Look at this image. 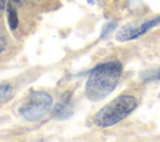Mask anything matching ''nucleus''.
<instances>
[{"mask_svg":"<svg viewBox=\"0 0 160 142\" xmlns=\"http://www.w3.org/2000/svg\"><path fill=\"white\" fill-rule=\"evenodd\" d=\"M6 49V35L0 25V54Z\"/></svg>","mask_w":160,"mask_h":142,"instance_id":"6e6552de","label":"nucleus"},{"mask_svg":"<svg viewBox=\"0 0 160 142\" xmlns=\"http://www.w3.org/2000/svg\"><path fill=\"white\" fill-rule=\"evenodd\" d=\"M114 27H115V24H110V25H108V27H106V30H104L102 31V34H101V37H105L109 32H111L112 30H114Z\"/></svg>","mask_w":160,"mask_h":142,"instance_id":"1a4fd4ad","label":"nucleus"},{"mask_svg":"<svg viewBox=\"0 0 160 142\" xmlns=\"http://www.w3.org/2000/svg\"><path fill=\"white\" fill-rule=\"evenodd\" d=\"M158 78H159V80H160V73H159V75H158Z\"/></svg>","mask_w":160,"mask_h":142,"instance_id":"f8f14e48","label":"nucleus"},{"mask_svg":"<svg viewBox=\"0 0 160 142\" xmlns=\"http://www.w3.org/2000/svg\"><path fill=\"white\" fill-rule=\"evenodd\" d=\"M36 1H39V0H36Z\"/></svg>","mask_w":160,"mask_h":142,"instance_id":"ddd939ff","label":"nucleus"},{"mask_svg":"<svg viewBox=\"0 0 160 142\" xmlns=\"http://www.w3.org/2000/svg\"><path fill=\"white\" fill-rule=\"evenodd\" d=\"M51 105L52 98L48 92L31 91L19 108V113L28 121H38L50 111Z\"/></svg>","mask_w":160,"mask_h":142,"instance_id":"7ed1b4c3","label":"nucleus"},{"mask_svg":"<svg viewBox=\"0 0 160 142\" xmlns=\"http://www.w3.org/2000/svg\"><path fill=\"white\" fill-rule=\"evenodd\" d=\"M71 115H72V108L70 106V97H62V101L54 107L52 116L59 120H66Z\"/></svg>","mask_w":160,"mask_h":142,"instance_id":"39448f33","label":"nucleus"},{"mask_svg":"<svg viewBox=\"0 0 160 142\" xmlns=\"http://www.w3.org/2000/svg\"><path fill=\"white\" fill-rule=\"evenodd\" d=\"M158 24H160V15H158L155 17H151V19H146V20H142V21H138V22L125 25L124 27H121L118 31L116 40H119V41L134 40V39L141 36L142 34L148 32L150 29H152Z\"/></svg>","mask_w":160,"mask_h":142,"instance_id":"20e7f679","label":"nucleus"},{"mask_svg":"<svg viewBox=\"0 0 160 142\" xmlns=\"http://www.w3.org/2000/svg\"><path fill=\"white\" fill-rule=\"evenodd\" d=\"M138 106V101L131 95H121L110 101L94 116V123L99 127H110L129 116Z\"/></svg>","mask_w":160,"mask_h":142,"instance_id":"f03ea898","label":"nucleus"},{"mask_svg":"<svg viewBox=\"0 0 160 142\" xmlns=\"http://www.w3.org/2000/svg\"><path fill=\"white\" fill-rule=\"evenodd\" d=\"M122 66L119 61H109L95 66L88 77L85 93L89 100L96 102L109 96L116 87Z\"/></svg>","mask_w":160,"mask_h":142,"instance_id":"f257e3e1","label":"nucleus"},{"mask_svg":"<svg viewBox=\"0 0 160 142\" xmlns=\"http://www.w3.org/2000/svg\"><path fill=\"white\" fill-rule=\"evenodd\" d=\"M5 4H6V0H0V12L4 10V7H5Z\"/></svg>","mask_w":160,"mask_h":142,"instance_id":"9d476101","label":"nucleus"},{"mask_svg":"<svg viewBox=\"0 0 160 142\" xmlns=\"http://www.w3.org/2000/svg\"><path fill=\"white\" fill-rule=\"evenodd\" d=\"M8 22H9V26H10L11 30H15L18 27V24H19L18 12H16V10L12 5L8 6Z\"/></svg>","mask_w":160,"mask_h":142,"instance_id":"0eeeda50","label":"nucleus"},{"mask_svg":"<svg viewBox=\"0 0 160 142\" xmlns=\"http://www.w3.org/2000/svg\"><path fill=\"white\" fill-rule=\"evenodd\" d=\"M12 97V87L10 83L1 82L0 83V105L6 103Z\"/></svg>","mask_w":160,"mask_h":142,"instance_id":"423d86ee","label":"nucleus"},{"mask_svg":"<svg viewBox=\"0 0 160 142\" xmlns=\"http://www.w3.org/2000/svg\"><path fill=\"white\" fill-rule=\"evenodd\" d=\"M12 1H14V2H16V4H21L24 0H12Z\"/></svg>","mask_w":160,"mask_h":142,"instance_id":"9b49d317","label":"nucleus"}]
</instances>
